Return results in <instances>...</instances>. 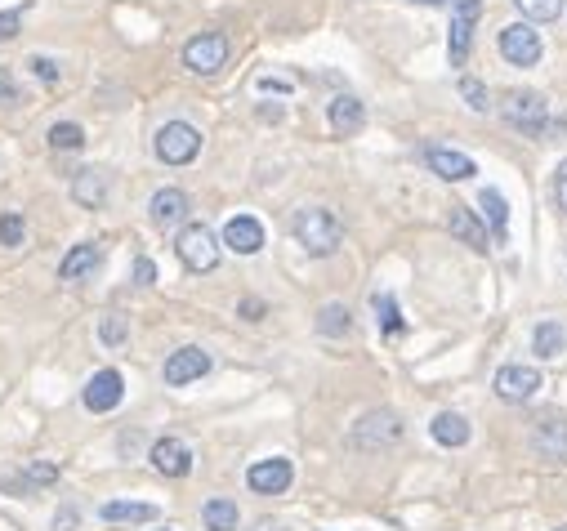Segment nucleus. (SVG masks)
I'll list each match as a JSON object with an SVG mask.
<instances>
[{
    "mask_svg": "<svg viewBox=\"0 0 567 531\" xmlns=\"http://www.w3.org/2000/svg\"><path fill=\"white\" fill-rule=\"evenodd\" d=\"M295 241H300L309 255L326 259V255H335V250H340L344 228H340V219H335L331 210L313 206V210H300V215H295Z\"/></svg>",
    "mask_w": 567,
    "mask_h": 531,
    "instance_id": "f257e3e1",
    "label": "nucleus"
},
{
    "mask_svg": "<svg viewBox=\"0 0 567 531\" xmlns=\"http://www.w3.org/2000/svg\"><path fill=\"white\" fill-rule=\"evenodd\" d=\"M175 250H179V259H184L188 273H210V268L219 264V241L206 224H188L184 233H179Z\"/></svg>",
    "mask_w": 567,
    "mask_h": 531,
    "instance_id": "f03ea898",
    "label": "nucleus"
},
{
    "mask_svg": "<svg viewBox=\"0 0 567 531\" xmlns=\"http://www.w3.org/2000/svg\"><path fill=\"white\" fill-rule=\"evenodd\" d=\"M402 438V420L398 411H367L353 424V447L358 451H384Z\"/></svg>",
    "mask_w": 567,
    "mask_h": 531,
    "instance_id": "7ed1b4c3",
    "label": "nucleus"
},
{
    "mask_svg": "<svg viewBox=\"0 0 567 531\" xmlns=\"http://www.w3.org/2000/svg\"><path fill=\"white\" fill-rule=\"evenodd\" d=\"M197 152H201V134L188 121H170L157 130V157L166 166H188V161H197Z\"/></svg>",
    "mask_w": 567,
    "mask_h": 531,
    "instance_id": "20e7f679",
    "label": "nucleus"
},
{
    "mask_svg": "<svg viewBox=\"0 0 567 531\" xmlns=\"http://www.w3.org/2000/svg\"><path fill=\"white\" fill-rule=\"evenodd\" d=\"M224 63H228V36H219V32H201V36H192V41L184 45V67H188V72H197V76H215Z\"/></svg>",
    "mask_w": 567,
    "mask_h": 531,
    "instance_id": "39448f33",
    "label": "nucleus"
},
{
    "mask_svg": "<svg viewBox=\"0 0 567 531\" xmlns=\"http://www.w3.org/2000/svg\"><path fill=\"white\" fill-rule=\"evenodd\" d=\"M496 398L501 402H514V407H523V402L536 398V389H541V371L536 366H523V362H509L496 371Z\"/></svg>",
    "mask_w": 567,
    "mask_h": 531,
    "instance_id": "423d86ee",
    "label": "nucleus"
},
{
    "mask_svg": "<svg viewBox=\"0 0 567 531\" xmlns=\"http://www.w3.org/2000/svg\"><path fill=\"white\" fill-rule=\"evenodd\" d=\"M501 112H505V121L514 125V130H523V134H541L545 121H550V112H545V99H541V94H532V90L505 94Z\"/></svg>",
    "mask_w": 567,
    "mask_h": 531,
    "instance_id": "0eeeda50",
    "label": "nucleus"
},
{
    "mask_svg": "<svg viewBox=\"0 0 567 531\" xmlns=\"http://www.w3.org/2000/svg\"><path fill=\"white\" fill-rule=\"evenodd\" d=\"M532 451L545 465H567V415H541V420H536Z\"/></svg>",
    "mask_w": 567,
    "mask_h": 531,
    "instance_id": "6e6552de",
    "label": "nucleus"
},
{
    "mask_svg": "<svg viewBox=\"0 0 567 531\" xmlns=\"http://www.w3.org/2000/svg\"><path fill=\"white\" fill-rule=\"evenodd\" d=\"M121 398H126V380H121V371H99L90 384H85V393H81V402H85V411H94V415H108V411H117L121 407Z\"/></svg>",
    "mask_w": 567,
    "mask_h": 531,
    "instance_id": "1a4fd4ad",
    "label": "nucleus"
},
{
    "mask_svg": "<svg viewBox=\"0 0 567 531\" xmlns=\"http://www.w3.org/2000/svg\"><path fill=\"white\" fill-rule=\"evenodd\" d=\"M541 36L532 32L527 23H509L505 32H501V54H505V63H514V67H536L541 63Z\"/></svg>",
    "mask_w": 567,
    "mask_h": 531,
    "instance_id": "9d476101",
    "label": "nucleus"
},
{
    "mask_svg": "<svg viewBox=\"0 0 567 531\" xmlns=\"http://www.w3.org/2000/svg\"><path fill=\"white\" fill-rule=\"evenodd\" d=\"M291 478H295V469H291V460H282V456L255 460V465L246 469V487L259 491V496H282V491L291 487Z\"/></svg>",
    "mask_w": 567,
    "mask_h": 531,
    "instance_id": "9b49d317",
    "label": "nucleus"
},
{
    "mask_svg": "<svg viewBox=\"0 0 567 531\" xmlns=\"http://www.w3.org/2000/svg\"><path fill=\"white\" fill-rule=\"evenodd\" d=\"M483 14V0H456V14H451V63H465L469 54V36H474V23Z\"/></svg>",
    "mask_w": 567,
    "mask_h": 531,
    "instance_id": "f8f14e48",
    "label": "nucleus"
},
{
    "mask_svg": "<svg viewBox=\"0 0 567 531\" xmlns=\"http://www.w3.org/2000/svg\"><path fill=\"white\" fill-rule=\"evenodd\" d=\"M210 371V353L206 349H179V353H170L166 357V384H192V380H201V375Z\"/></svg>",
    "mask_w": 567,
    "mask_h": 531,
    "instance_id": "ddd939ff",
    "label": "nucleus"
},
{
    "mask_svg": "<svg viewBox=\"0 0 567 531\" xmlns=\"http://www.w3.org/2000/svg\"><path fill=\"white\" fill-rule=\"evenodd\" d=\"M224 246L237 250V255H259L264 250V224L251 215H233L224 224Z\"/></svg>",
    "mask_w": 567,
    "mask_h": 531,
    "instance_id": "4468645a",
    "label": "nucleus"
},
{
    "mask_svg": "<svg viewBox=\"0 0 567 531\" xmlns=\"http://www.w3.org/2000/svg\"><path fill=\"white\" fill-rule=\"evenodd\" d=\"M425 161H429V170H434L438 179H447V183H465V179L478 175L474 157H465V152H456V148H429Z\"/></svg>",
    "mask_w": 567,
    "mask_h": 531,
    "instance_id": "2eb2a0df",
    "label": "nucleus"
},
{
    "mask_svg": "<svg viewBox=\"0 0 567 531\" xmlns=\"http://www.w3.org/2000/svg\"><path fill=\"white\" fill-rule=\"evenodd\" d=\"M148 460H152V469L166 473V478H184V473L192 469V451L179 438H157Z\"/></svg>",
    "mask_w": 567,
    "mask_h": 531,
    "instance_id": "dca6fc26",
    "label": "nucleus"
},
{
    "mask_svg": "<svg viewBox=\"0 0 567 531\" xmlns=\"http://www.w3.org/2000/svg\"><path fill=\"white\" fill-rule=\"evenodd\" d=\"M99 259H103V250L94 246V241H85V246H72L63 255V264H59V277L63 282H81V277H90L94 268H99Z\"/></svg>",
    "mask_w": 567,
    "mask_h": 531,
    "instance_id": "f3484780",
    "label": "nucleus"
},
{
    "mask_svg": "<svg viewBox=\"0 0 567 531\" xmlns=\"http://www.w3.org/2000/svg\"><path fill=\"white\" fill-rule=\"evenodd\" d=\"M184 215H188V197L179 188H161L157 197H152V224H157V228L184 224Z\"/></svg>",
    "mask_w": 567,
    "mask_h": 531,
    "instance_id": "a211bd4d",
    "label": "nucleus"
},
{
    "mask_svg": "<svg viewBox=\"0 0 567 531\" xmlns=\"http://www.w3.org/2000/svg\"><path fill=\"white\" fill-rule=\"evenodd\" d=\"M447 224H451V237H460L465 246H474V250H487V246H492V237H487V228L474 219V210L451 206V219H447Z\"/></svg>",
    "mask_w": 567,
    "mask_h": 531,
    "instance_id": "6ab92c4d",
    "label": "nucleus"
},
{
    "mask_svg": "<svg viewBox=\"0 0 567 531\" xmlns=\"http://www.w3.org/2000/svg\"><path fill=\"white\" fill-rule=\"evenodd\" d=\"M362 125H367V108H362L353 94H340V99L331 103V130L335 134H358Z\"/></svg>",
    "mask_w": 567,
    "mask_h": 531,
    "instance_id": "aec40b11",
    "label": "nucleus"
},
{
    "mask_svg": "<svg viewBox=\"0 0 567 531\" xmlns=\"http://www.w3.org/2000/svg\"><path fill=\"white\" fill-rule=\"evenodd\" d=\"M72 197H76V206L99 210L103 197H108V179H103V170H81V175L72 179Z\"/></svg>",
    "mask_w": 567,
    "mask_h": 531,
    "instance_id": "412c9836",
    "label": "nucleus"
},
{
    "mask_svg": "<svg viewBox=\"0 0 567 531\" xmlns=\"http://www.w3.org/2000/svg\"><path fill=\"white\" fill-rule=\"evenodd\" d=\"M103 523H152L157 518V505H143V500H108L99 509Z\"/></svg>",
    "mask_w": 567,
    "mask_h": 531,
    "instance_id": "4be33fe9",
    "label": "nucleus"
},
{
    "mask_svg": "<svg viewBox=\"0 0 567 531\" xmlns=\"http://www.w3.org/2000/svg\"><path fill=\"white\" fill-rule=\"evenodd\" d=\"M434 438L442 442V447H465V442H469V424H465V415H456V411L434 415Z\"/></svg>",
    "mask_w": 567,
    "mask_h": 531,
    "instance_id": "5701e85b",
    "label": "nucleus"
},
{
    "mask_svg": "<svg viewBox=\"0 0 567 531\" xmlns=\"http://www.w3.org/2000/svg\"><path fill=\"white\" fill-rule=\"evenodd\" d=\"M532 349H536V357L550 362V357H559L567 349V331L559 322H541V326H536V335H532Z\"/></svg>",
    "mask_w": 567,
    "mask_h": 531,
    "instance_id": "b1692460",
    "label": "nucleus"
},
{
    "mask_svg": "<svg viewBox=\"0 0 567 531\" xmlns=\"http://www.w3.org/2000/svg\"><path fill=\"white\" fill-rule=\"evenodd\" d=\"M478 206H483V215L492 219V237H496V241H505V233H509V206H505V197H501L496 188H483Z\"/></svg>",
    "mask_w": 567,
    "mask_h": 531,
    "instance_id": "393cba45",
    "label": "nucleus"
},
{
    "mask_svg": "<svg viewBox=\"0 0 567 531\" xmlns=\"http://www.w3.org/2000/svg\"><path fill=\"white\" fill-rule=\"evenodd\" d=\"M317 331L331 335V340H340V335L353 331V313L344 304H322V313H317Z\"/></svg>",
    "mask_w": 567,
    "mask_h": 531,
    "instance_id": "a878e982",
    "label": "nucleus"
},
{
    "mask_svg": "<svg viewBox=\"0 0 567 531\" xmlns=\"http://www.w3.org/2000/svg\"><path fill=\"white\" fill-rule=\"evenodd\" d=\"M201 523H206V531H237V505L233 500H206Z\"/></svg>",
    "mask_w": 567,
    "mask_h": 531,
    "instance_id": "bb28decb",
    "label": "nucleus"
},
{
    "mask_svg": "<svg viewBox=\"0 0 567 531\" xmlns=\"http://www.w3.org/2000/svg\"><path fill=\"white\" fill-rule=\"evenodd\" d=\"M371 308L380 313V326H384L389 335H402V331H407V322H402V313H398V304H393V295L376 291V295H371Z\"/></svg>",
    "mask_w": 567,
    "mask_h": 531,
    "instance_id": "cd10ccee",
    "label": "nucleus"
},
{
    "mask_svg": "<svg viewBox=\"0 0 567 531\" xmlns=\"http://www.w3.org/2000/svg\"><path fill=\"white\" fill-rule=\"evenodd\" d=\"M81 143H85V130H81L76 121H59V125L50 130V148H54V152H76Z\"/></svg>",
    "mask_w": 567,
    "mask_h": 531,
    "instance_id": "c85d7f7f",
    "label": "nucleus"
},
{
    "mask_svg": "<svg viewBox=\"0 0 567 531\" xmlns=\"http://www.w3.org/2000/svg\"><path fill=\"white\" fill-rule=\"evenodd\" d=\"M514 5L523 9V18H532V23H554L567 0H514Z\"/></svg>",
    "mask_w": 567,
    "mask_h": 531,
    "instance_id": "c756f323",
    "label": "nucleus"
},
{
    "mask_svg": "<svg viewBox=\"0 0 567 531\" xmlns=\"http://www.w3.org/2000/svg\"><path fill=\"white\" fill-rule=\"evenodd\" d=\"M126 335H130V326H126V317H121V313H108V317H103V326H99V340L108 344V349H117V344H126Z\"/></svg>",
    "mask_w": 567,
    "mask_h": 531,
    "instance_id": "7c9ffc66",
    "label": "nucleus"
},
{
    "mask_svg": "<svg viewBox=\"0 0 567 531\" xmlns=\"http://www.w3.org/2000/svg\"><path fill=\"white\" fill-rule=\"evenodd\" d=\"M460 94H465V103L474 112H487V85L474 81V76H460Z\"/></svg>",
    "mask_w": 567,
    "mask_h": 531,
    "instance_id": "2f4dec72",
    "label": "nucleus"
},
{
    "mask_svg": "<svg viewBox=\"0 0 567 531\" xmlns=\"http://www.w3.org/2000/svg\"><path fill=\"white\" fill-rule=\"evenodd\" d=\"M0 246H23V215L0 219Z\"/></svg>",
    "mask_w": 567,
    "mask_h": 531,
    "instance_id": "473e14b6",
    "label": "nucleus"
},
{
    "mask_svg": "<svg viewBox=\"0 0 567 531\" xmlns=\"http://www.w3.org/2000/svg\"><path fill=\"white\" fill-rule=\"evenodd\" d=\"M18 27H23V14H18V9H5V14H0V41H14Z\"/></svg>",
    "mask_w": 567,
    "mask_h": 531,
    "instance_id": "72a5a7b5",
    "label": "nucleus"
},
{
    "mask_svg": "<svg viewBox=\"0 0 567 531\" xmlns=\"http://www.w3.org/2000/svg\"><path fill=\"white\" fill-rule=\"evenodd\" d=\"M32 72L36 76H41V81H59V63H54V59H41V54H36V59H32Z\"/></svg>",
    "mask_w": 567,
    "mask_h": 531,
    "instance_id": "f704fd0d",
    "label": "nucleus"
},
{
    "mask_svg": "<svg viewBox=\"0 0 567 531\" xmlns=\"http://www.w3.org/2000/svg\"><path fill=\"white\" fill-rule=\"evenodd\" d=\"M134 282L152 286V282H157V264H152V259H139V264H134Z\"/></svg>",
    "mask_w": 567,
    "mask_h": 531,
    "instance_id": "c9c22d12",
    "label": "nucleus"
},
{
    "mask_svg": "<svg viewBox=\"0 0 567 531\" xmlns=\"http://www.w3.org/2000/svg\"><path fill=\"white\" fill-rule=\"evenodd\" d=\"M554 201H559V206L567 210V161L559 170H554Z\"/></svg>",
    "mask_w": 567,
    "mask_h": 531,
    "instance_id": "e433bc0d",
    "label": "nucleus"
},
{
    "mask_svg": "<svg viewBox=\"0 0 567 531\" xmlns=\"http://www.w3.org/2000/svg\"><path fill=\"white\" fill-rule=\"evenodd\" d=\"M76 523H81V514H76L72 505H63V509H59V518H54V531H72Z\"/></svg>",
    "mask_w": 567,
    "mask_h": 531,
    "instance_id": "4c0bfd02",
    "label": "nucleus"
},
{
    "mask_svg": "<svg viewBox=\"0 0 567 531\" xmlns=\"http://www.w3.org/2000/svg\"><path fill=\"white\" fill-rule=\"evenodd\" d=\"M54 478H59V469L54 465H32L27 469V482H54Z\"/></svg>",
    "mask_w": 567,
    "mask_h": 531,
    "instance_id": "58836bf2",
    "label": "nucleus"
},
{
    "mask_svg": "<svg viewBox=\"0 0 567 531\" xmlns=\"http://www.w3.org/2000/svg\"><path fill=\"white\" fill-rule=\"evenodd\" d=\"M242 313L251 317V322H259V317H264V304H259V299H246V304H242Z\"/></svg>",
    "mask_w": 567,
    "mask_h": 531,
    "instance_id": "ea45409f",
    "label": "nucleus"
},
{
    "mask_svg": "<svg viewBox=\"0 0 567 531\" xmlns=\"http://www.w3.org/2000/svg\"><path fill=\"white\" fill-rule=\"evenodd\" d=\"M0 99H14V81H9L5 67H0Z\"/></svg>",
    "mask_w": 567,
    "mask_h": 531,
    "instance_id": "a19ab883",
    "label": "nucleus"
},
{
    "mask_svg": "<svg viewBox=\"0 0 567 531\" xmlns=\"http://www.w3.org/2000/svg\"><path fill=\"white\" fill-rule=\"evenodd\" d=\"M251 531H282V527H277V523H255Z\"/></svg>",
    "mask_w": 567,
    "mask_h": 531,
    "instance_id": "79ce46f5",
    "label": "nucleus"
},
{
    "mask_svg": "<svg viewBox=\"0 0 567 531\" xmlns=\"http://www.w3.org/2000/svg\"><path fill=\"white\" fill-rule=\"evenodd\" d=\"M420 5H442V0H420Z\"/></svg>",
    "mask_w": 567,
    "mask_h": 531,
    "instance_id": "37998d69",
    "label": "nucleus"
},
{
    "mask_svg": "<svg viewBox=\"0 0 567 531\" xmlns=\"http://www.w3.org/2000/svg\"><path fill=\"white\" fill-rule=\"evenodd\" d=\"M554 531H567V527H554Z\"/></svg>",
    "mask_w": 567,
    "mask_h": 531,
    "instance_id": "c03bdc74",
    "label": "nucleus"
}]
</instances>
